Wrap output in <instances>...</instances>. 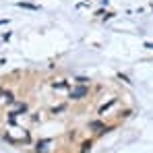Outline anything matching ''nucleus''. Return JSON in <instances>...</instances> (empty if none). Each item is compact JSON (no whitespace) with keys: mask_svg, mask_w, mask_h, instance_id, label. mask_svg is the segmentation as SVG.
Here are the masks:
<instances>
[{"mask_svg":"<svg viewBox=\"0 0 153 153\" xmlns=\"http://www.w3.org/2000/svg\"><path fill=\"white\" fill-rule=\"evenodd\" d=\"M17 6H23V8H31V10H37L35 4H29V2H17Z\"/></svg>","mask_w":153,"mask_h":153,"instance_id":"nucleus-2","label":"nucleus"},{"mask_svg":"<svg viewBox=\"0 0 153 153\" xmlns=\"http://www.w3.org/2000/svg\"><path fill=\"white\" fill-rule=\"evenodd\" d=\"M4 23H6V21H0V25H4Z\"/></svg>","mask_w":153,"mask_h":153,"instance_id":"nucleus-5","label":"nucleus"},{"mask_svg":"<svg viewBox=\"0 0 153 153\" xmlns=\"http://www.w3.org/2000/svg\"><path fill=\"white\" fill-rule=\"evenodd\" d=\"M2 97H4V102H6V103H13V102H15V97H13V93H8V91H6V93H4Z\"/></svg>","mask_w":153,"mask_h":153,"instance_id":"nucleus-3","label":"nucleus"},{"mask_svg":"<svg viewBox=\"0 0 153 153\" xmlns=\"http://www.w3.org/2000/svg\"><path fill=\"white\" fill-rule=\"evenodd\" d=\"M87 91H89V89H87L85 85H81V87H76V89L71 91V97H73V100H81V97H85V95H87Z\"/></svg>","mask_w":153,"mask_h":153,"instance_id":"nucleus-1","label":"nucleus"},{"mask_svg":"<svg viewBox=\"0 0 153 153\" xmlns=\"http://www.w3.org/2000/svg\"><path fill=\"white\" fill-rule=\"evenodd\" d=\"M2 95H4V91H2V89H0V97H2Z\"/></svg>","mask_w":153,"mask_h":153,"instance_id":"nucleus-4","label":"nucleus"}]
</instances>
